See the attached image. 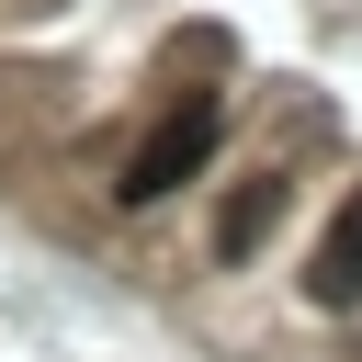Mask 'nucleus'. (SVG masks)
Returning a JSON list of instances; mask_svg holds the SVG:
<instances>
[{"instance_id":"f03ea898","label":"nucleus","mask_w":362,"mask_h":362,"mask_svg":"<svg viewBox=\"0 0 362 362\" xmlns=\"http://www.w3.org/2000/svg\"><path fill=\"white\" fill-rule=\"evenodd\" d=\"M305 294L317 305H362V192L328 215V238H317V272H305Z\"/></svg>"},{"instance_id":"f257e3e1","label":"nucleus","mask_w":362,"mask_h":362,"mask_svg":"<svg viewBox=\"0 0 362 362\" xmlns=\"http://www.w3.org/2000/svg\"><path fill=\"white\" fill-rule=\"evenodd\" d=\"M215 136H226V102H215V90H181V102L147 124V147L124 158V181H113V192H124V204H158V192H181V181L215 158Z\"/></svg>"},{"instance_id":"7ed1b4c3","label":"nucleus","mask_w":362,"mask_h":362,"mask_svg":"<svg viewBox=\"0 0 362 362\" xmlns=\"http://www.w3.org/2000/svg\"><path fill=\"white\" fill-rule=\"evenodd\" d=\"M272 215H283V181H238V192H226V215H215V260H249Z\"/></svg>"}]
</instances>
